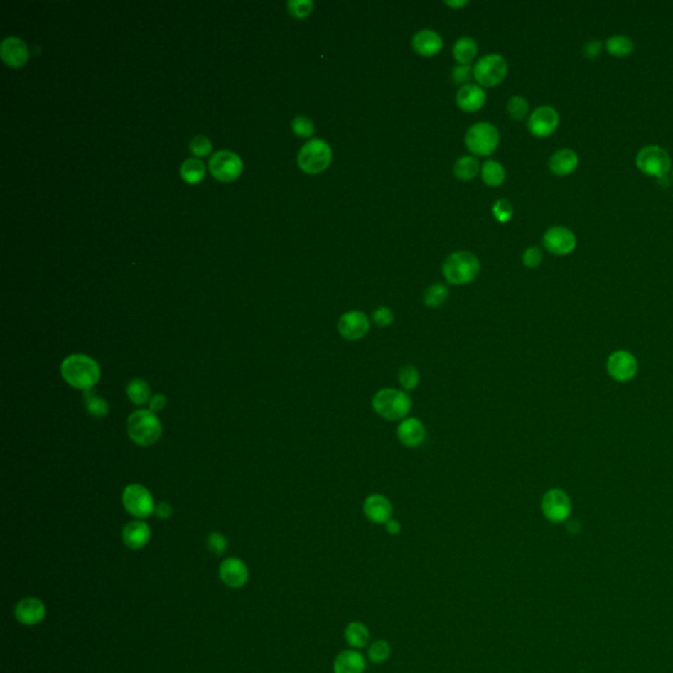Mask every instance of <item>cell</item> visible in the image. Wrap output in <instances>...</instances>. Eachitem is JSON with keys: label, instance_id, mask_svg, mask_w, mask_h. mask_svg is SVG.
Listing matches in <instances>:
<instances>
[{"label": "cell", "instance_id": "6da1fadb", "mask_svg": "<svg viewBox=\"0 0 673 673\" xmlns=\"http://www.w3.org/2000/svg\"><path fill=\"white\" fill-rule=\"evenodd\" d=\"M100 366L95 359L85 354H72L65 359L61 365V375L68 384L82 389L91 391L100 380Z\"/></svg>", "mask_w": 673, "mask_h": 673}, {"label": "cell", "instance_id": "7a4b0ae2", "mask_svg": "<svg viewBox=\"0 0 673 673\" xmlns=\"http://www.w3.org/2000/svg\"><path fill=\"white\" fill-rule=\"evenodd\" d=\"M372 409L387 421H402L411 413L413 402L404 389L382 388L372 397Z\"/></svg>", "mask_w": 673, "mask_h": 673}, {"label": "cell", "instance_id": "3957f363", "mask_svg": "<svg viewBox=\"0 0 673 673\" xmlns=\"http://www.w3.org/2000/svg\"><path fill=\"white\" fill-rule=\"evenodd\" d=\"M128 436L140 446L154 445L162 434V425L154 411L139 409L133 411L126 422Z\"/></svg>", "mask_w": 673, "mask_h": 673}, {"label": "cell", "instance_id": "277c9868", "mask_svg": "<svg viewBox=\"0 0 673 673\" xmlns=\"http://www.w3.org/2000/svg\"><path fill=\"white\" fill-rule=\"evenodd\" d=\"M480 261L468 252H456L447 258L442 271L445 279L454 286L468 284L480 274Z\"/></svg>", "mask_w": 673, "mask_h": 673}, {"label": "cell", "instance_id": "5b68a950", "mask_svg": "<svg viewBox=\"0 0 673 673\" xmlns=\"http://www.w3.org/2000/svg\"><path fill=\"white\" fill-rule=\"evenodd\" d=\"M332 159V148L328 142L311 140L298 151V165L306 174L316 175L324 173Z\"/></svg>", "mask_w": 673, "mask_h": 673}, {"label": "cell", "instance_id": "8992f818", "mask_svg": "<svg viewBox=\"0 0 673 673\" xmlns=\"http://www.w3.org/2000/svg\"><path fill=\"white\" fill-rule=\"evenodd\" d=\"M500 133L495 125L490 123H478L473 125L465 133V146L476 156H490L497 149Z\"/></svg>", "mask_w": 673, "mask_h": 673}, {"label": "cell", "instance_id": "52a82bcc", "mask_svg": "<svg viewBox=\"0 0 673 673\" xmlns=\"http://www.w3.org/2000/svg\"><path fill=\"white\" fill-rule=\"evenodd\" d=\"M507 72V62L499 54H490L479 60L473 68V78L484 87H495L500 85Z\"/></svg>", "mask_w": 673, "mask_h": 673}, {"label": "cell", "instance_id": "ba28073f", "mask_svg": "<svg viewBox=\"0 0 673 673\" xmlns=\"http://www.w3.org/2000/svg\"><path fill=\"white\" fill-rule=\"evenodd\" d=\"M123 505L136 518H148L156 512V504L149 490L141 484H131L123 492Z\"/></svg>", "mask_w": 673, "mask_h": 673}, {"label": "cell", "instance_id": "9c48e42d", "mask_svg": "<svg viewBox=\"0 0 673 673\" xmlns=\"http://www.w3.org/2000/svg\"><path fill=\"white\" fill-rule=\"evenodd\" d=\"M637 166L645 174L663 179L671 170V158L663 148L648 145L639 150Z\"/></svg>", "mask_w": 673, "mask_h": 673}, {"label": "cell", "instance_id": "30bf717a", "mask_svg": "<svg viewBox=\"0 0 673 673\" xmlns=\"http://www.w3.org/2000/svg\"><path fill=\"white\" fill-rule=\"evenodd\" d=\"M541 509L547 521L552 524H561L566 522L571 516L572 504L569 495L564 490L554 488L543 495Z\"/></svg>", "mask_w": 673, "mask_h": 673}, {"label": "cell", "instance_id": "8fae6325", "mask_svg": "<svg viewBox=\"0 0 673 673\" xmlns=\"http://www.w3.org/2000/svg\"><path fill=\"white\" fill-rule=\"evenodd\" d=\"M242 159L229 150H221L210 158V174L220 182H233L242 173Z\"/></svg>", "mask_w": 673, "mask_h": 673}, {"label": "cell", "instance_id": "7c38bea8", "mask_svg": "<svg viewBox=\"0 0 673 673\" xmlns=\"http://www.w3.org/2000/svg\"><path fill=\"white\" fill-rule=\"evenodd\" d=\"M606 371L613 380L628 383L638 372V360L626 350H617L606 360Z\"/></svg>", "mask_w": 673, "mask_h": 673}, {"label": "cell", "instance_id": "4fadbf2b", "mask_svg": "<svg viewBox=\"0 0 673 673\" xmlns=\"http://www.w3.org/2000/svg\"><path fill=\"white\" fill-rule=\"evenodd\" d=\"M338 333L346 341H359L370 332L371 321L366 313L360 311H349L338 320Z\"/></svg>", "mask_w": 673, "mask_h": 673}, {"label": "cell", "instance_id": "5bb4252c", "mask_svg": "<svg viewBox=\"0 0 673 673\" xmlns=\"http://www.w3.org/2000/svg\"><path fill=\"white\" fill-rule=\"evenodd\" d=\"M527 126L535 137H549L559 126V114L550 105H542L532 114Z\"/></svg>", "mask_w": 673, "mask_h": 673}, {"label": "cell", "instance_id": "9a60e30c", "mask_svg": "<svg viewBox=\"0 0 673 673\" xmlns=\"http://www.w3.org/2000/svg\"><path fill=\"white\" fill-rule=\"evenodd\" d=\"M543 245L555 255H567L576 247V236L569 227H552L543 236Z\"/></svg>", "mask_w": 673, "mask_h": 673}, {"label": "cell", "instance_id": "2e32d148", "mask_svg": "<svg viewBox=\"0 0 673 673\" xmlns=\"http://www.w3.org/2000/svg\"><path fill=\"white\" fill-rule=\"evenodd\" d=\"M363 513L370 522L385 524L394 516V505L388 497L380 493L370 495L363 502Z\"/></svg>", "mask_w": 673, "mask_h": 673}, {"label": "cell", "instance_id": "e0dca14e", "mask_svg": "<svg viewBox=\"0 0 673 673\" xmlns=\"http://www.w3.org/2000/svg\"><path fill=\"white\" fill-rule=\"evenodd\" d=\"M220 578L232 589H239L249 581V569L238 558H227L220 564Z\"/></svg>", "mask_w": 673, "mask_h": 673}, {"label": "cell", "instance_id": "ac0fdd59", "mask_svg": "<svg viewBox=\"0 0 673 673\" xmlns=\"http://www.w3.org/2000/svg\"><path fill=\"white\" fill-rule=\"evenodd\" d=\"M396 436L402 446L416 448L421 446L426 438V428L422 421L416 417H407L400 421L396 429Z\"/></svg>", "mask_w": 673, "mask_h": 673}, {"label": "cell", "instance_id": "d6986e66", "mask_svg": "<svg viewBox=\"0 0 673 673\" xmlns=\"http://www.w3.org/2000/svg\"><path fill=\"white\" fill-rule=\"evenodd\" d=\"M15 615L20 623L26 626H35L44 621L46 608L41 600L36 597H26L16 605Z\"/></svg>", "mask_w": 673, "mask_h": 673}, {"label": "cell", "instance_id": "ffe728a7", "mask_svg": "<svg viewBox=\"0 0 673 673\" xmlns=\"http://www.w3.org/2000/svg\"><path fill=\"white\" fill-rule=\"evenodd\" d=\"M0 55L4 63L11 68H21L29 60V50L23 40L18 37H7L0 46Z\"/></svg>", "mask_w": 673, "mask_h": 673}, {"label": "cell", "instance_id": "44dd1931", "mask_svg": "<svg viewBox=\"0 0 673 673\" xmlns=\"http://www.w3.org/2000/svg\"><path fill=\"white\" fill-rule=\"evenodd\" d=\"M367 659L359 650L348 648L335 656L333 663V673H365Z\"/></svg>", "mask_w": 673, "mask_h": 673}, {"label": "cell", "instance_id": "7402d4cb", "mask_svg": "<svg viewBox=\"0 0 673 673\" xmlns=\"http://www.w3.org/2000/svg\"><path fill=\"white\" fill-rule=\"evenodd\" d=\"M485 99V92L480 86L468 83L462 86L458 91L456 104L465 112H476L483 108Z\"/></svg>", "mask_w": 673, "mask_h": 673}, {"label": "cell", "instance_id": "603a6c76", "mask_svg": "<svg viewBox=\"0 0 673 673\" xmlns=\"http://www.w3.org/2000/svg\"><path fill=\"white\" fill-rule=\"evenodd\" d=\"M413 49L422 57H433L442 50L443 40L436 31L422 29L411 40Z\"/></svg>", "mask_w": 673, "mask_h": 673}, {"label": "cell", "instance_id": "cb8c5ba5", "mask_svg": "<svg viewBox=\"0 0 673 673\" xmlns=\"http://www.w3.org/2000/svg\"><path fill=\"white\" fill-rule=\"evenodd\" d=\"M150 541L149 524L144 521H131L123 529V542L131 550L144 549Z\"/></svg>", "mask_w": 673, "mask_h": 673}, {"label": "cell", "instance_id": "d4e9b609", "mask_svg": "<svg viewBox=\"0 0 673 673\" xmlns=\"http://www.w3.org/2000/svg\"><path fill=\"white\" fill-rule=\"evenodd\" d=\"M578 165V156L572 149L558 150L550 158L549 166L554 174L569 175L576 170Z\"/></svg>", "mask_w": 673, "mask_h": 673}, {"label": "cell", "instance_id": "484cf974", "mask_svg": "<svg viewBox=\"0 0 673 673\" xmlns=\"http://www.w3.org/2000/svg\"><path fill=\"white\" fill-rule=\"evenodd\" d=\"M343 638L352 650L367 647L371 642V634L367 626L360 621H351L343 630Z\"/></svg>", "mask_w": 673, "mask_h": 673}, {"label": "cell", "instance_id": "4316f807", "mask_svg": "<svg viewBox=\"0 0 673 673\" xmlns=\"http://www.w3.org/2000/svg\"><path fill=\"white\" fill-rule=\"evenodd\" d=\"M454 58L462 65H470L478 54V44L471 37H462L454 45Z\"/></svg>", "mask_w": 673, "mask_h": 673}, {"label": "cell", "instance_id": "83f0119b", "mask_svg": "<svg viewBox=\"0 0 673 673\" xmlns=\"http://www.w3.org/2000/svg\"><path fill=\"white\" fill-rule=\"evenodd\" d=\"M181 176L185 183H200L205 176V166L200 159H196V158L187 159L181 167Z\"/></svg>", "mask_w": 673, "mask_h": 673}, {"label": "cell", "instance_id": "f1b7e54d", "mask_svg": "<svg viewBox=\"0 0 673 673\" xmlns=\"http://www.w3.org/2000/svg\"><path fill=\"white\" fill-rule=\"evenodd\" d=\"M481 178L484 183L488 184L490 187H497L505 181V170L501 163L490 159L484 162V165L481 167Z\"/></svg>", "mask_w": 673, "mask_h": 673}, {"label": "cell", "instance_id": "f546056e", "mask_svg": "<svg viewBox=\"0 0 673 673\" xmlns=\"http://www.w3.org/2000/svg\"><path fill=\"white\" fill-rule=\"evenodd\" d=\"M479 161L471 156H464L456 161L454 166V174L461 181H473L476 175L479 174Z\"/></svg>", "mask_w": 673, "mask_h": 673}, {"label": "cell", "instance_id": "4dcf8cb0", "mask_svg": "<svg viewBox=\"0 0 673 673\" xmlns=\"http://www.w3.org/2000/svg\"><path fill=\"white\" fill-rule=\"evenodd\" d=\"M392 655V647L384 639H376L368 645L367 659L372 664H383Z\"/></svg>", "mask_w": 673, "mask_h": 673}, {"label": "cell", "instance_id": "1f68e13d", "mask_svg": "<svg viewBox=\"0 0 673 673\" xmlns=\"http://www.w3.org/2000/svg\"><path fill=\"white\" fill-rule=\"evenodd\" d=\"M126 394L133 404L144 405L150 402L151 389L145 380L133 379L129 382V384L126 385Z\"/></svg>", "mask_w": 673, "mask_h": 673}, {"label": "cell", "instance_id": "d6a6232c", "mask_svg": "<svg viewBox=\"0 0 673 673\" xmlns=\"http://www.w3.org/2000/svg\"><path fill=\"white\" fill-rule=\"evenodd\" d=\"M83 400H85V405H86V409H87L88 413L92 416V417H97V419H103L108 411H109V407H108V402H105L103 397H100L99 394H95L92 389L91 391H86L83 394Z\"/></svg>", "mask_w": 673, "mask_h": 673}, {"label": "cell", "instance_id": "836d02e7", "mask_svg": "<svg viewBox=\"0 0 673 673\" xmlns=\"http://www.w3.org/2000/svg\"><path fill=\"white\" fill-rule=\"evenodd\" d=\"M606 50L613 55L625 57L634 52V41L628 36H612L606 40Z\"/></svg>", "mask_w": 673, "mask_h": 673}, {"label": "cell", "instance_id": "e575fe53", "mask_svg": "<svg viewBox=\"0 0 673 673\" xmlns=\"http://www.w3.org/2000/svg\"><path fill=\"white\" fill-rule=\"evenodd\" d=\"M448 289L445 284H433L424 294V304L428 308H439L446 303Z\"/></svg>", "mask_w": 673, "mask_h": 673}, {"label": "cell", "instance_id": "d590c367", "mask_svg": "<svg viewBox=\"0 0 673 673\" xmlns=\"http://www.w3.org/2000/svg\"><path fill=\"white\" fill-rule=\"evenodd\" d=\"M421 375L419 368L413 365H405L399 371V383L405 392L414 391L420 385Z\"/></svg>", "mask_w": 673, "mask_h": 673}, {"label": "cell", "instance_id": "8d00e7d4", "mask_svg": "<svg viewBox=\"0 0 673 673\" xmlns=\"http://www.w3.org/2000/svg\"><path fill=\"white\" fill-rule=\"evenodd\" d=\"M507 112L512 119L522 120L529 112V103L522 97H513L507 102Z\"/></svg>", "mask_w": 673, "mask_h": 673}, {"label": "cell", "instance_id": "74e56055", "mask_svg": "<svg viewBox=\"0 0 673 673\" xmlns=\"http://www.w3.org/2000/svg\"><path fill=\"white\" fill-rule=\"evenodd\" d=\"M292 131L301 139H309L315 133V125H313V122L309 120L308 117L296 116L292 122Z\"/></svg>", "mask_w": 673, "mask_h": 673}, {"label": "cell", "instance_id": "f35d334b", "mask_svg": "<svg viewBox=\"0 0 673 673\" xmlns=\"http://www.w3.org/2000/svg\"><path fill=\"white\" fill-rule=\"evenodd\" d=\"M289 12L295 18H306L312 14L313 1L311 0H291L287 3Z\"/></svg>", "mask_w": 673, "mask_h": 673}, {"label": "cell", "instance_id": "ab89813d", "mask_svg": "<svg viewBox=\"0 0 673 673\" xmlns=\"http://www.w3.org/2000/svg\"><path fill=\"white\" fill-rule=\"evenodd\" d=\"M492 212H493L495 219L505 224L513 216V205L505 199H500L493 204Z\"/></svg>", "mask_w": 673, "mask_h": 673}, {"label": "cell", "instance_id": "60d3db41", "mask_svg": "<svg viewBox=\"0 0 673 673\" xmlns=\"http://www.w3.org/2000/svg\"><path fill=\"white\" fill-rule=\"evenodd\" d=\"M372 321L376 326L379 328H388L389 325L394 324V315L391 308L388 306H379L372 312Z\"/></svg>", "mask_w": 673, "mask_h": 673}, {"label": "cell", "instance_id": "b9f144b4", "mask_svg": "<svg viewBox=\"0 0 673 673\" xmlns=\"http://www.w3.org/2000/svg\"><path fill=\"white\" fill-rule=\"evenodd\" d=\"M190 150L196 157H207L212 151V142L205 136H196L190 142Z\"/></svg>", "mask_w": 673, "mask_h": 673}, {"label": "cell", "instance_id": "7bdbcfd3", "mask_svg": "<svg viewBox=\"0 0 673 673\" xmlns=\"http://www.w3.org/2000/svg\"><path fill=\"white\" fill-rule=\"evenodd\" d=\"M207 546L210 552L215 555H222L227 551V538L220 533H210L207 538Z\"/></svg>", "mask_w": 673, "mask_h": 673}, {"label": "cell", "instance_id": "ee69618b", "mask_svg": "<svg viewBox=\"0 0 673 673\" xmlns=\"http://www.w3.org/2000/svg\"><path fill=\"white\" fill-rule=\"evenodd\" d=\"M543 255L542 252L539 247H529L524 250V255H522V262H524L526 267L529 269H535L538 267L541 262H542Z\"/></svg>", "mask_w": 673, "mask_h": 673}, {"label": "cell", "instance_id": "f6af8a7d", "mask_svg": "<svg viewBox=\"0 0 673 673\" xmlns=\"http://www.w3.org/2000/svg\"><path fill=\"white\" fill-rule=\"evenodd\" d=\"M473 77V70L470 65H459L453 71V79H454L455 83H463V86L464 85H468L470 79Z\"/></svg>", "mask_w": 673, "mask_h": 673}, {"label": "cell", "instance_id": "bcb514c9", "mask_svg": "<svg viewBox=\"0 0 673 673\" xmlns=\"http://www.w3.org/2000/svg\"><path fill=\"white\" fill-rule=\"evenodd\" d=\"M601 48H603V44L600 40H591L584 45L583 53L586 58H596L601 53Z\"/></svg>", "mask_w": 673, "mask_h": 673}, {"label": "cell", "instance_id": "7dc6e473", "mask_svg": "<svg viewBox=\"0 0 673 673\" xmlns=\"http://www.w3.org/2000/svg\"><path fill=\"white\" fill-rule=\"evenodd\" d=\"M149 408L151 411H159L162 409H165L166 407L167 399L165 394H154L149 402Z\"/></svg>", "mask_w": 673, "mask_h": 673}, {"label": "cell", "instance_id": "c3c4849f", "mask_svg": "<svg viewBox=\"0 0 673 673\" xmlns=\"http://www.w3.org/2000/svg\"><path fill=\"white\" fill-rule=\"evenodd\" d=\"M156 513L161 519H167L173 515V507H171V505H168L167 502H159L156 507Z\"/></svg>", "mask_w": 673, "mask_h": 673}, {"label": "cell", "instance_id": "681fc988", "mask_svg": "<svg viewBox=\"0 0 673 673\" xmlns=\"http://www.w3.org/2000/svg\"><path fill=\"white\" fill-rule=\"evenodd\" d=\"M384 527L385 530H387V533L389 534V535H394H394H399V534L402 533V524H400L397 519H394V518L389 519V521L384 524Z\"/></svg>", "mask_w": 673, "mask_h": 673}, {"label": "cell", "instance_id": "f907efd6", "mask_svg": "<svg viewBox=\"0 0 673 673\" xmlns=\"http://www.w3.org/2000/svg\"><path fill=\"white\" fill-rule=\"evenodd\" d=\"M445 4L448 6V7H454V9H462L464 6L468 4V1H445Z\"/></svg>", "mask_w": 673, "mask_h": 673}, {"label": "cell", "instance_id": "816d5d0a", "mask_svg": "<svg viewBox=\"0 0 673 673\" xmlns=\"http://www.w3.org/2000/svg\"><path fill=\"white\" fill-rule=\"evenodd\" d=\"M672 176H673V170H672Z\"/></svg>", "mask_w": 673, "mask_h": 673}]
</instances>
